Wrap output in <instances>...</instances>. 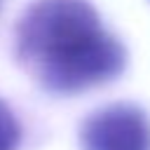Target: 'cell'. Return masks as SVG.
I'll return each instance as SVG.
<instances>
[{"label": "cell", "instance_id": "cell-1", "mask_svg": "<svg viewBox=\"0 0 150 150\" xmlns=\"http://www.w3.org/2000/svg\"><path fill=\"white\" fill-rule=\"evenodd\" d=\"M14 38L19 63L52 94L108 84L127 68V47L87 0H35L19 16Z\"/></svg>", "mask_w": 150, "mask_h": 150}, {"label": "cell", "instance_id": "cell-3", "mask_svg": "<svg viewBox=\"0 0 150 150\" xmlns=\"http://www.w3.org/2000/svg\"><path fill=\"white\" fill-rule=\"evenodd\" d=\"M21 141V127L12 108L0 98V150H16Z\"/></svg>", "mask_w": 150, "mask_h": 150}, {"label": "cell", "instance_id": "cell-2", "mask_svg": "<svg viewBox=\"0 0 150 150\" xmlns=\"http://www.w3.org/2000/svg\"><path fill=\"white\" fill-rule=\"evenodd\" d=\"M82 150H150V117L129 101L108 103L80 124Z\"/></svg>", "mask_w": 150, "mask_h": 150}]
</instances>
